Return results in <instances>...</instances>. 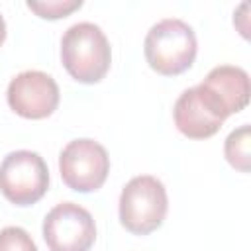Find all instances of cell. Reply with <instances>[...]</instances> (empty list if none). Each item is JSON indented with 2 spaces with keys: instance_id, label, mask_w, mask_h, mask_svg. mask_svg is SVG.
Segmentation results:
<instances>
[{
  "instance_id": "cell-6",
  "label": "cell",
  "mask_w": 251,
  "mask_h": 251,
  "mask_svg": "<svg viewBox=\"0 0 251 251\" xmlns=\"http://www.w3.org/2000/svg\"><path fill=\"white\" fill-rule=\"evenodd\" d=\"M41 231L49 251H90L96 241L92 214L75 202L53 206L43 220Z\"/></svg>"
},
{
  "instance_id": "cell-8",
  "label": "cell",
  "mask_w": 251,
  "mask_h": 251,
  "mask_svg": "<svg viewBox=\"0 0 251 251\" xmlns=\"http://www.w3.org/2000/svg\"><path fill=\"white\" fill-rule=\"evenodd\" d=\"M6 100L18 116L25 120H43L59 108L61 92L51 75L31 69L22 71L10 80Z\"/></svg>"
},
{
  "instance_id": "cell-14",
  "label": "cell",
  "mask_w": 251,
  "mask_h": 251,
  "mask_svg": "<svg viewBox=\"0 0 251 251\" xmlns=\"http://www.w3.org/2000/svg\"><path fill=\"white\" fill-rule=\"evenodd\" d=\"M4 39H6V22H4V18L0 14V45L4 43Z\"/></svg>"
},
{
  "instance_id": "cell-5",
  "label": "cell",
  "mask_w": 251,
  "mask_h": 251,
  "mask_svg": "<svg viewBox=\"0 0 251 251\" xmlns=\"http://www.w3.org/2000/svg\"><path fill=\"white\" fill-rule=\"evenodd\" d=\"M59 173L63 182L75 192L98 190L110 173V157L102 143L80 137L69 141L59 155Z\"/></svg>"
},
{
  "instance_id": "cell-7",
  "label": "cell",
  "mask_w": 251,
  "mask_h": 251,
  "mask_svg": "<svg viewBox=\"0 0 251 251\" xmlns=\"http://www.w3.org/2000/svg\"><path fill=\"white\" fill-rule=\"evenodd\" d=\"M196 90L204 104L220 118L227 120L229 116L241 112L249 104L251 84L245 69L235 65H218L214 67Z\"/></svg>"
},
{
  "instance_id": "cell-2",
  "label": "cell",
  "mask_w": 251,
  "mask_h": 251,
  "mask_svg": "<svg viewBox=\"0 0 251 251\" xmlns=\"http://www.w3.org/2000/svg\"><path fill=\"white\" fill-rule=\"evenodd\" d=\"M198 41L194 29L178 18H165L153 24L143 41L147 65L163 75L176 76L188 71L196 59Z\"/></svg>"
},
{
  "instance_id": "cell-10",
  "label": "cell",
  "mask_w": 251,
  "mask_h": 251,
  "mask_svg": "<svg viewBox=\"0 0 251 251\" xmlns=\"http://www.w3.org/2000/svg\"><path fill=\"white\" fill-rule=\"evenodd\" d=\"M224 155L235 171L249 173V169H251V127H249V124L235 127L226 137Z\"/></svg>"
},
{
  "instance_id": "cell-9",
  "label": "cell",
  "mask_w": 251,
  "mask_h": 251,
  "mask_svg": "<svg viewBox=\"0 0 251 251\" xmlns=\"http://www.w3.org/2000/svg\"><path fill=\"white\" fill-rule=\"evenodd\" d=\"M173 120L176 129L188 139H208L216 135L224 124L200 98L196 86L186 88L175 102Z\"/></svg>"
},
{
  "instance_id": "cell-3",
  "label": "cell",
  "mask_w": 251,
  "mask_h": 251,
  "mask_svg": "<svg viewBox=\"0 0 251 251\" xmlns=\"http://www.w3.org/2000/svg\"><path fill=\"white\" fill-rule=\"evenodd\" d=\"M169 210L165 184L153 175H139L126 182L118 202L120 224L133 235L159 229Z\"/></svg>"
},
{
  "instance_id": "cell-11",
  "label": "cell",
  "mask_w": 251,
  "mask_h": 251,
  "mask_svg": "<svg viewBox=\"0 0 251 251\" xmlns=\"http://www.w3.org/2000/svg\"><path fill=\"white\" fill-rule=\"evenodd\" d=\"M25 6L43 20H61L73 14L75 10L82 8V0H43V2L29 0Z\"/></svg>"
},
{
  "instance_id": "cell-4",
  "label": "cell",
  "mask_w": 251,
  "mask_h": 251,
  "mask_svg": "<svg viewBox=\"0 0 251 251\" xmlns=\"http://www.w3.org/2000/svg\"><path fill=\"white\" fill-rule=\"evenodd\" d=\"M49 188V169L45 159L29 149L8 153L0 163V192L16 206L39 202Z\"/></svg>"
},
{
  "instance_id": "cell-1",
  "label": "cell",
  "mask_w": 251,
  "mask_h": 251,
  "mask_svg": "<svg viewBox=\"0 0 251 251\" xmlns=\"http://www.w3.org/2000/svg\"><path fill=\"white\" fill-rule=\"evenodd\" d=\"M61 63L76 82H100L112 63V47L102 27L92 22L73 24L61 37Z\"/></svg>"
},
{
  "instance_id": "cell-12",
  "label": "cell",
  "mask_w": 251,
  "mask_h": 251,
  "mask_svg": "<svg viewBox=\"0 0 251 251\" xmlns=\"http://www.w3.org/2000/svg\"><path fill=\"white\" fill-rule=\"evenodd\" d=\"M0 251H39V249L24 227L6 226L0 229Z\"/></svg>"
},
{
  "instance_id": "cell-13",
  "label": "cell",
  "mask_w": 251,
  "mask_h": 251,
  "mask_svg": "<svg viewBox=\"0 0 251 251\" xmlns=\"http://www.w3.org/2000/svg\"><path fill=\"white\" fill-rule=\"evenodd\" d=\"M247 10H249V4H247V2H243V4L239 6V10L233 14V24H235V27L239 29V33H241L243 37H249V25H247Z\"/></svg>"
}]
</instances>
